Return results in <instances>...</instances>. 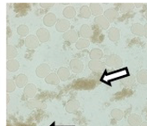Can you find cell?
<instances>
[{
    "instance_id": "obj_4",
    "label": "cell",
    "mask_w": 147,
    "mask_h": 126,
    "mask_svg": "<svg viewBox=\"0 0 147 126\" xmlns=\"http://www.w3.org/2000/svg\"><path fill=\"white\" fill-rule=\"evenodd\" d=\"M24 45L27 48L35 49L39 47L40 42L38 41L36 36L35 35H29L24 39Z\"/></svg>"
},
{
    "instance_id": "obj_2",
    "label": "cell",
    "mask_w": 147,
    "mask_h": 126,
    "mask_svg": "<svg viewBox=\"0 0 147 126\" xmlns=\"http://www.w3.org/2000/svg\"><path fill=\"white\" fill-rule=\"evenodd\" d=\"M88 68L94 73L101 74L105 71L106 65L101 60H90L88 62Z\"/></svg>"
},
{
    "instance_id": "obj_29",
    "label": "cell",
    "mask_w": 147,
    "mask_h": 126,
    "mask_svg": "<svg viewBox=\"0 0 147 126\" xmlns=\"http://www.w3.org/2000/svg\"><path fill=\"white\" fill-rule=\"evenodd\" d=\"M111 117L117 121H120L124 117V112L120 109L115 108L111 111Z\"/></svg>"
},
{
    "instance_id": "obj_22",
    "label": "cell",
    "mask_w": 147,
    "mask_h": 126,
    "mask_svg": "<svg viewBox=\"0 0 147 126\" xmlns=\"http://www.w3.org/2000/svg\"><path fill=\"white\" fill-rule=\"evenodd\" d=\"M88 7L90 9L91 14H93V15H94L96 17L100 16L103 13V8H102V6L100 4L92 3V4H90V5Z\"/></svg>"
},
{
    "instance_id": "obj_7",
    "label": "cell",
    "mask_w": 147,
    "mask_h": 126,
    "mask_svg": "<svg viewBox=\"0 0 147 126\" xmlns=\"http://www.w3.org/2000/svg\"><path fill=\"white\" fill-rule=\"evenodd\" d=\"M36 37L40 42H47L50 39V33L45 28H40L36 31Z\"/></svg>"
},
{
    "instance_id": "obj_21",
    "label": "cell",
    "mask_w": 147,
    "mask_h": 126,
    "mask_svg": "<svg viewBox=\"0 0 147 126\" xmlns=\"http://www.w3.org/2000/svg\"><path fill=\"white\" fill-rule=\"evenodd\" d=\"M76 9L74 8L73 6H67L64 8L63 11H62V15L63 17L67 20V19H72L76 17Z\"/></svg>"
},
{
    "instance_id": "obj_33",
    "label": "cell",
    "mask_w": 147,
    "mask_h": 126,
    "mask_svg": "<svg viewBox=\"0 0 147 126\" xmlns=\"http://www.w3.org/2000/svg\"><path fill=\"white\" fill-rule=\"evenodd\" d=\"M134 5L131 3H125V4H122L121 5V11L124 13H127L129 11H131V10H133L134 8Z\"/></svg>"
},
{
    "instance_id": "obj_37",
    "label": "cell",
    "mask_w": 147,
    "mask_h": 126,
    "mask_svg": "<svg viewBox=\"0 0 147 126\" xmlns=\"http://www.w3.org/2000/svg\"><path fill=\"white\" fill-rule=\"evenodd\" d=\"M138 126H147V122H142Z\"/></svg>"
},
{
    "instance_id": "obj_5",
    "label": "cell",
    "mask_w": 147,
    "mask_h": 126,
    "mask_svg": "<svg viewBox=\"0 0 147 126\" xmlns=\"http://www.w3.org/2000/svg\"><path fill=\"white\" fill-rule=\"evenodd\" d=\"M50 73H51V68L49 67V65L46 64V63H42V64L39 65L36 69V76L42 79L47 77Z\"/></svg>"
},
{
    "instance_id": "obj_10",
    "label": "cell",
    "mask_w": 147,
    "mask_h": 126,
    "mask_svg": "<svg viewBox=\"0 0 147 126\" xmlns=\"http://www.w3.org/2000/svg\"><path fill=\"white\" fill-rule=\"evenodd\" d=\"M80 108V102L76 99H72L68 101L65 106V110L67 113H75Z\"/></svg>"
},
{
    "instance_id": "obj_35",
    "label": "cell",
    "mask_w": 147,
    "mask_h": 126,
    "mask_svg": "<svg viewBox=\"0 0 147 126\" xmlns=\"http://www.w3.org/2000/svg\"><path fill=\"white\" fill-rule=\"evenodd\" d=\"M40 6L42 7V8H49V7H52L53 5L52 4H44V3H42V4H40Z\"/></svg>"
},
{
    "instance_id": "obj_31",
    "label": "cell",
    "mask_w": 147,
    "mask_h": 126,
    "mask_svg": "<svg viewBox=\"0 0 147 126\" xmlns=\"http://www.w3.org/2000/svg\"><path fill=\"white\" fill-rule=\"evenodd\" d=\"M80 17L82 18H85V19H88L91 17V11L88 6L84 5L81 8L80 10Z\"/></svg>"
},
{
    "instance_id": "obj_8",
    "label": "cell",
    "mask_w": 147,
    "mask_h": 126,
    "mask_svg": "<svg viewBox=\"0 0 147 126\" xmlns=\"http://www.w3.org/2000/svg\"><path fill=\"white\" fill-rule=\"evenodd\" d=\"M94 23L95 25L100 29H107L110 26V23L107 20V18L103 16V15H100V16H98V17H95L94 18Z\"/></svg>"
},
{
    "instance_id": "obj_14",
    "label": "cell",
    "mask_w": 147,
    "mask_h": 126,
    "mask_svg": "<svg viewBox=\"0 0 147 126\" xmlns=\"http://www.w3.org/2000/svg\"><path fill=\"white\" fill-rule=\"evenodd\" d=\"M19 67H20V64L19 62L13 59V60H7V62H6V69L8 72L10 73H14V72H17L18 69H19Z\"/></svg>"
},
{
    "instance_id": "obj_12",
    "label": "cell",
    "mask_w": 147,
    "mask_h": 126,
    "mask_svg": "<svg viewBox=\"0 0 147 126\" xmlns=\"http://www.w3.org/2000/svg\"><path fill=\"white\" fill-rule=\"evenodd\" d=\"M56 22H57V17L52 12L47 13L44 16V17H43V23L47 27H52V26H54L56 23Z\"/></svg>"
},
{
    "instance_id": "obj_24",
    "label": "cell",
    "mask_w": 147,
    "mask_h": 126,
    "mask_svg": "<svg viewBox=\"0 0 147 126\" xmlns=\"http://www.w3.org/2000/svg\"><path fill=\"white\" fill-rule=\"evenodd\" d=\"M136 79L139 84L146 85L147 84V69L139 70L136 75Z\"/></svg>"
},
{
    "instance_id": "obj_30",
    "label": "cell",
    "mask_w": 147,
    "mask_h": 126,
    "mask_svg": "<svg viewBox=\"0 0 147 126\" xmlns=\"http://www.w3.org/2000/svg\"><path fill=\"white\" fill-rule=\"evenodd\" d=\"M17 31H18V34L22 36V37H25L28 36L29 34V31H30V29L27 25L25 24H21L18 27L17 29Z\"/></svg>"
},
{
    "instance_id": "obj_23",
    "label": "cell",
    "mask_w": 147,
    "mask_h": 126,
    "mask_svg": "<svg viewBox=\"0 0 147 126\" xmlns=\"http://www.w3.org/2000/svg\"><path fill=\"white\" fill-rule=\"evenodd\" d=\"M108 38L112 42H117L120 38V32L119 29L113 27L108 30Z\"/></svg>"
},
{
    "instance_id": "obj_26",
    "label": "cell",
    "mask_w": 147,
    "mask_h": 126,
    "mask_svg": "<svg viewBox=\"0 0 147 126\" xmlns=\"http://www.w3.org/2000/svg\"><path fill=\"white\" fill-rule=\"evenodd\" d=\"M131 31L133 35L138 36H144V26L140 23H134L131 27Z\"/></svg>"
},
{
    "instance_id": "obj_17",
    "label": "cell",
    "mask_w": 147,
    "mask_h": 126,
    "mask_svg": "<svg viewBox=\"0 0 147 126\" xmlns=\"http://www.w3.org/2000/svg\"><path fill=\"white\" fill-rule=\"evenodd\" d=\"M15 84L18 88H24L28 84V77L25 74H18L15 79Z\"/></svg>"
},
{
    "instance_id": "obj_15",
    "label": "cell",
    "mask_w": 147,
    "mask_h": 126,
    "mask_svg": "<svg viewBox=\"0 0 147 126\" xmlns=\"http://www.w3.org/2000/svg\"><path fill=\"white\" fill-rule=\"evenodd\" d=\"M78 34L81 37H82L84 39H88L92 36V29L88 24H83L81 27Z\"/></svg>"
},
{
    "instance_id": "obj_28",
    "label": "cell",
    "mask_w": 147,
    "mask_h": 126,
    "mask_svg": "<svg viewBox=\"0 0 147 126\" xmlns=\"http://www.w3.org/2000/svg\"><path fill=\"white\" fill-rule=\"evenodd\" d=\"M90 45V42L88 39H84V38H81L79 39L76 42V47L77 49H83V48H87L88 47H89Z\"/></svg>"
},
{
    "instance_id": "obj_39",
    "label": "cell",
    "mask_w": 147,
    "mask_h": 126,
    "mask_svg": "<svg viewBox=\"0 0 147 126\" xmlns=\"http://www.w3.org/2000/svg\"><path fill=\"white\" fill-rule=\"evenodd\" d=\"M82 126H87V125H82Z\"/></svg>"
},
{
    "instance_id": "obj_19",
    "label": "cell",
    "mask_w": 147,
    "mask_h": 126,
    "mask_svg": "<svg viewBox=\"0 0 147 126\" xmlns=\"http://www.w3.org/2000/svg\"><path fill=\"white\" fill-rule=\"evenodd\" d=\"M103 55H104L103 51L98 48H93L89 53V57H90L91 60H100V59L103 57Z\"/></svg>"
},
{
    "instance_id": "obj_27",
    "label": "cell",
    "mask_w": 147,
    "mask_h": 126,
    "mask_svg": "<svg viewBox=\"0 0 147 126\" xmlns=\"http://www.w3.org/2000/svg\"><path fill=\"white\" fill-rule=\"evenodd\" d=\"M27 106L29 109H44L46 108V105L42 104V102H40L37 99H31L29 101V103L27 104Z\"/></svg>"
},
{
    "instance_id": "obj_13",
    "label": "cell",
    "mask_w": 147,
    "mask_h": 126,
    "mask_svg": "<svg viewBox=\"0 0 147 126\" xmlns=\"http://www.w3.org/2000/svg\"><path fill=\"white\" fill-rule=\"evenodd\" d=\"M56 74L58 75L60 80H62V81H67V80H69V78L71 76L70 70L67 68H65V67L60 68L58 69Z\"/></svg>"
},
{
    "instance_id": "obj_20",
    "label": "cell",
    "mask_w": 147,
    "mask_h": 126,
    "mask_svg": "<svg viewBox=\"0 0 147 126\" xmlns=\"http://www.w3.org/2000/svg\"><path fill=\"white\" fill-rule=\"evenodd\" d=\"M127 122L129 126H138L142 123V117L138 114H131L128 117Z\"/></svg>"
},
{
    "instance_id": "obj_6",
    "label": "cell",
    "mask_w": 147,
    "mask_h": 126,
    "mask_svg": "<svg viewBox=\"0 0 147 126\" xmlns=\"http://www.w3.org/2000/svg\"><path fill=\"white\" fill-rule=\"evenodd\" d=\"M64 41L68 43H76L79 40V34L75 29H68L62 36Z\"/></svg>"
},
{
    "instance_id": "obj_36",
    "label": "cell",
    "mask_w": 147,
    "mask_h": 126,
    "mask_svg": "<svg viewBox=\"0 0 147 126\" xmlns=\"http://www.w3.org/2000/svg\"><path fill=\"white\" fill-rule=\"evenodd\" d=\"M144 36L147 38V23L144 26Z\"/></svg>"
},
{
    "instance_id": "obj_38",
    "label": "cell",
    "mask_w": 147,
    "mask_h": 126,
    "mask_svg": "<svg viewBox=\"0 0 147 126\" xmlns=\"http://www.w3.org/2000/svg\"><path fill=\"white\" fill-rule=\"evenodd\" d=\"M146 17H147V11H146Z\"/></svg>"
},
{
    "instance_id": "obj_18",
    "label": "cell",
    "mask_w": 147,
    "mask_h": 126,
    "mask_svg": "<svg viewBox=\"0 0 147 126\" xmlns=\"http://www.w3.org/2000/svg\"><path fill=\"white\" fill-rule=\"evenodd\" d=\"M103 16L107 18V20L109 23H111V22H113L117 19V17H119V13L114 9H108V10L105 11Z\"/></svg>"
},
{
    "instance_id": "obj_16",
    "label": "cell",
    "mask_w": 147,
    "mask_h": 126,
    "mask_svg": "<svg viewBox=\"0 0 147 126\" xmlns=\"http://www.w3.org/2000/svg\"><path fill=\"white\" fill-rule=\"evenodd\" d=\"M45 82L48 85H51V86H57L60 83V79L58 77V75L55 73H50L47 77L44 78Z\"/></svg>"
},
{
    "instance_id": "obj_34",
    "label": "cell",
    "mask_w": 147,
    "mask_h": 126,
    "mask_svg": "<svg viewBox=\"0 0 147 126\" xmlns=\"http://www.w3.org/2000/svg\"><path fill=\"white\" fill-rule=\"evenodd\" d=\"M123 83L126 86H132L133 84H134V80L132 77H128V78H125L124 80H123Z\"/></svg>"
},
{
    "instance_id": "obj_9",
    "label": "cell",
    "mask_w": 147,
    "mask_h": 126,
    "mask_svg": "<svg viewBox=\"0 0 147 126\" xmlns=\"http://www.w3.org/2000/svg\"><path fill=\"white\" fill-rule=\"evenodd\" d=\"M70 28V22L67 19H59L55 23V29L58 32L65 33Z\"/></svg>"
},
{
    "instance_id": "obj_3",
    "label": "cell",
    "mask_w": 147,
    "mask_h": 126,
    "mask_svg": "<svg viewBox=\"0 0 147 126\" xmlns=\"http://www.w3.org/2000/svg\"><path fill=\"white\" fill-rule=\"evenodd\" d=\"M69 68H70V70L74 74H81L83 71L84 64H83V62L79 59H73V60H70Z\"/></svg>"
},
{
    "instance_id": "obj_11",
    "label": "cell",
    "mask_w": 147,
    "mask_h": 126,
    "mask_svg": "<svg viewBox=\"0 0 147 126\" xmlns=\"http://www.w3.org/2000/svg\"><path fill=\"white\" fill-rule=\"evenodd\" d=\"M24 93L27 98H34L37 94V87L36 86V85L29 83L24 87Z\"/></svg>"
},
{
    "instance_id": "obj_1",
    "label": "cell",
    "mask_w": 147,
    "mask_h": 126,
    "mask_svg": "<svg viewBox=\"0 0 147 126\" xmlns=\"http://www.w3.org/2000/svg\"><path fill=\"white\" fill-rule=\"evenodd\" d=\"M105 65H107L110 68H119L123 65V60L121 57L118 54H111L107 57Z\"/></svg>"
},
{
    "instance_id": "obj_32",
    "label": "cell",
    "mask_w": 147,
    "mask_h": 126,
    "mask_svg": "<svg viewBox=\"0 0 147 126\" xmlns=\"http://www.w3.org/2000/svg\"><path fill=\"white\" fill-rule=\"evenodd\" d=\"M16 87H17V86L15 84V81L11 79H8L6 81V92H7V93L13 92L16 90Z\"/></svg>"
},
{
    "instance_id": "obj_25",
    "label": "cell",
    "mask_w": 147,
    "mask_h": 126,
    "mask_svg": "<svg viewBox=\"0 0 147 126\" xmlns=\"http://www.w3.org/2000/svg\"><path fill=\"white\" fill-rule=\"evenodd\" d=\"M18 54V51L17 49V48H15L12 45H7L6 48V57L7 60H13L15 59Z\"/></svg>"
}]
</instances>
